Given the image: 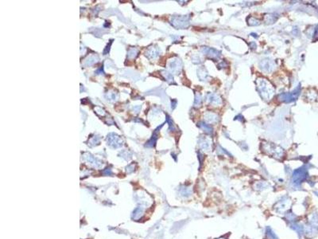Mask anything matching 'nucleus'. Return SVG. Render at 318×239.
Here are the masks:
<instances>
[{
    "label": "nucleus",
    "mask_w": 318,
    "mask_h": 239,
    "mask_svg": "<svg viewBox=\"0 0 318 239\" xmlns=\"http://www.w3.org/2000/svg\"><path fill=\"white\" fill-rule=\"evenodd\" d=\"M264 80L265 79H263V81H260V84H258V91L263 97L266 98V100H270L273 94V88L271 87V85H270V84Z\"/></svg>",
    "instance_id": "f257e3e1"
},
{
    "label": "nucleus",
    "mask_w": 318,
    "mask_h": 239,
    "mask_svg": "<svg viewBox=\"0 0 318 239\" xmlns=\"http://www.w3.org/2000/svg\"><path fill=\"white\" fill-rule=\"evenodd\" d=\"M308 172L305 168H301L293 171L292 181L295 185H300L302 182L307 179Z\"/></svg>",
    "instance_id": "f03ea898"
},
{
    "label": "nucleus",
    "mask_w": 318,
    "mask_h": 239,
    "mask_svg": "<svg viewBox=\"0 0 318 239\" xmlns=\"http://www.w3.org/2000/svg\"><path fill=\"white\" fill-rule=\"evenodd\" d=\"M290 206V200L288 198H282L279 202H278L276 205L274 206V209L278 213H283L286 211Z\"/></svg>",
    "instance_id": "7ed1b4c3"
},
{
    "label": "nucleus",
    "mask_w": 318,
    "mask_h": 239,
    "mask_svg": "<svg viewBox=\"0 0 318 239\" xmlns=\"http://www.w3.org/2000/svg\"><path fill=\"white\" fill-rule=\"evenodd\" d=\"M299 93H300V89L299 88H297L296 90L293 92V93H283V95L280 96V99L282 100L283 101L285 102H290L293 101L294 100L296 99L297 97L298 96Z\"/></svg>",
    "instance_id": "20e7f679"
},
{
    "label": "nucleus",
    "mask_w": 318,
    "mask_h": 239,
    "mask_svg": "<svg viewBox=\"0 0 318 239\" xmlns=\"http://www.w3.org/2000/svg\"><path fill=\"white\" fill-rule=\"evenodd\" d=\"M198 126L200 127L201 129H203L204 132H207V133H212V128L211 127L209 126V124L204 123V122H200V123H199V124H198Z\"/></svg>",
    "instance_id": "39448f33"
},
{
    "label": "nucleus",
    "mask_w": 318,
    "mask_h": 239,
    "mask_svg": "<svg viewBox=\"0 0 318 239\" xmlns=\"http://www.w3.org/2000/svg\"><path fill=\"white\" fill-rule=\"evenodd\" d=\"M266 235H267L269 239H278L276 234H274L270 228H267V230H266Z\"/></svg>",
    "instance_id": "423d86ee"
},
{
    "label": "nucleus",
    "mask_w": 318,
    "mask_h": 239,
    "mask_svg": "<svg viewBox=\"0 0 318 239\" xmlns=\"http://www.w3.org/2000/svg\"><path fill=\"white\" fill-rule=\"evenodd\" d=\"M293 226H294V227H293V230L296 232H297L298 234H302L303 233V227L302 225H297V224H293Z\"/></svg>",
    "instance_id": "0eeeda50"
}]
</instances>
